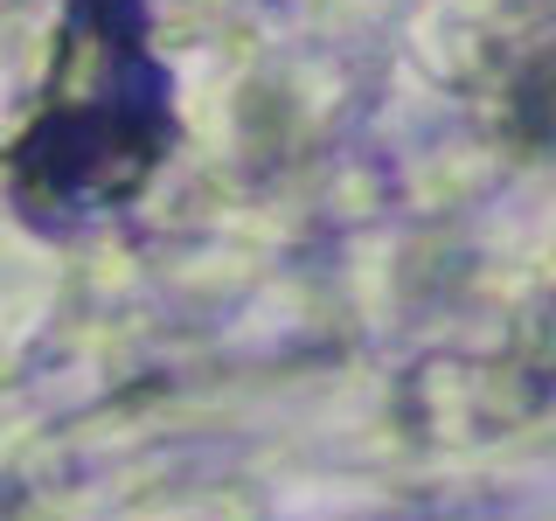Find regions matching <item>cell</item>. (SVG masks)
Instances as JSON below:
<instances>
[{"mask_svg":"<svg viewBox=\"0 0 556 521\" xmlns=\"http://www.w3.org/2000/svg\"><path fill=\"white\" fill-rule=\"evenodd\" d=\"M77 22L91 42H70L77 63L91 69V104L56 98L49 118L22 139V195L42 208H104L161 161L167 104H161V69L139 49L147 14L139 0H84Z\"/></svg>","mask_w":556,"mask_h":521,"instance_id":"obj_1","label":"cell"}]
</instances>
